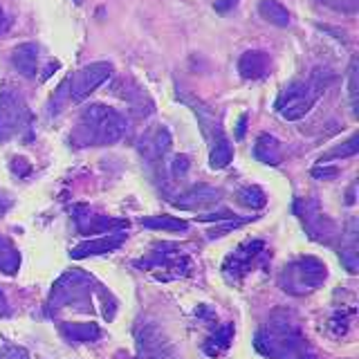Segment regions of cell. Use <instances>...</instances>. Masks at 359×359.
Listing matches in <instances>:
<instances>
[{
	"label": "cell",
	"mask_w": 359,
	"mask_h": 359,
	"mask_svg": "<svg viewBox=\"0 0 359 359\" xmlns=\"http://www.w3.org/2000/svg\"><path fill=\"white\" fill-rule=\"evenodd\" d=\"M245 121H247V117H241V123H238V137H243V135H245Z\"/></svg>",
	"instance_id": "39"
},
{
	"label": "cell",
	"mask_w": 359,
	"mask_h": 359,
	"mask_svg": "<svg viewBox=\"0 0 359 359\" xmlns=\"http://www.w3.org/2000/svg\"><path fill=\"white\" fill-rule=\"evenodd\" d=\"M341 263L346 265L348 272H357V231H355V220L351 222L346 233V245L341 247Z\"/></svg>",
	"instance_id": "24"
},
{
	"label": "cell",
	"mask_w": 359,
	"mask_h": 359,
	"mask_svg": "<svg viewBox=\"0 0 359 359\" xmlns=\"http://www.w3.org/2000/svg\"><path fill=\"white\" fill-rule=\"evenodd\" d=\"M72 218L79 233H108V231H123L128 229V220L110 218L104 213H95L86 205L72 207Z\"/></svg>",
	"instance_id": "12"
},
{
	"label": "cell",
	"mask_w": 359,
	"mask_h": 359,
	"mask_svg": "<svg viewBox=\"0 0 359 359\" xmlns=\"http://www.w3.org/2000/svg\"><path fill=\"white\" fill-rule=\"evenodd\" d=\"M11 205H14V198H11L9 194H5V191H0V218H3L5 213L11 209Z\"/></svg>",
	"instance_id": "33"
},
{
	"label": "cell",
	"mask_w": 359,
	"mask_h": 359,
	"mask_svg": "<svg viewBox=\"0 0 359 359\" xmlns=\"http://www.w3.org/2000/svg\"><path fill=\"white\" fill-rule=\"evenodd\" d=\"M168 149H171V133H168L164 126L151 128L140 140V153L149 162H160L162 157L168 153Z\"/></svg>",
	"instance_id": "15"
},
{
	"label": "cell",
	"mask_w": 359,
	"mask_h": 359,
	"mask_svg": "<svg viewBox=\"0 0 359 359\" xmlns=\"http://www.w3.org/2000/svg\"><path fill=\"white\" fill-rule=\"evenodd\" d=\"M267 245L263 241H247L238 250L231 252L222 263V276L227 283H241V280L252 272L256 265L265 263Z\"/></svg>",
	"instance_id": "8"
},
{
	"label": "cell",
	"mask_w": 359,
	"mask_h": 359,
	"mask_svg": "<svg viewBox=\"0 0 359 359\" xmlns=\"http://www.w3.org/2000/svg\"><path fill=\"white\" fill-rule=\"evenodd\" d=\"M323 7H330L339 14H355L359 7V0H319Z\"/></svg>",
	"instance_id": "29"
},
{
	"label": "cell",
	"mask_w": 359,
	"mask_h": 359,
	"mask_svg": "<svg viewBox=\"0 0 359 359\" xmlns=\"http://www.w3.org/2000/svg\"><path fill=\"white\" fill-rule=\"evenodd\" d=\"M11 63H14L16 70L22 74V76H36V70H39V48L34 43H22L14 50L11 54Z\"/></svg>",
	"instance_id": "16"
},
{
	"label": "cell",
	"mask_w": 359,
	"mask_h": 359,
	"mask_svg": "<svg viewBox=\"0 0 359 359\" xmlns=\"http://www.w3.org/2000/svg\"><path fill=\"white\" fill-rule=\"evenodd\" d=\"M101 290V285L95 283V278L79 272V269H70L65 272L56 283L52 285V292L48 297V314H59L61 310L72 308L76 312H90L93 308V297Z\"/></svg>",
	"instance_id": "3"
},
{
	"label": "cell",
	"mask_w": 359,
	"mask_h": 359,
	"mask_svg": "<svg viewBox=\"0 0 359 359\" xmlns=\"http://www.w3.org/2000/svg\"><path fill=\"white\" fill-rule=\"evenodd\" d=\"M135 267H140L142 272H151L157 280H173L191 274V258L180 245L164 243L155 247L149 256L135 261Z\"/></svg>",
	"instance_id": "6"
},
{
	"label": "cell",
	"mask_w": 359,
	"mask_h": 359,
	"mask_svg": "<svg viewBox=\"0 0 359 359\" xmlns=\"http://www.w3.org/2000/svg\"><path fill=\"white\" fill-rule=\"evenodd\" d=\"M171 171H173L175 177H182L189 171V157L187 155H177L173 160V164H171Z\"/></svg>",
	"instance_id": "31"
},
{
	"label": "cell",
	"mask_w": 359,
	"mask_h": 359,
	"mask_svg": "<svg viewBox=\"0 0 359 359\" xmlns=\"http://www.w3.org/2000/svg\"><path fill=\"white\" fill-rule=\"evenodd\" d=\"M287 359H319V357H317V353H314V351H310L308 346H303L299 353H294V355L287 357Z\"/></svg>",
	"instance_id": "35"
},
{
	"label": "cell",
	"mask_w": 359,
	"mask_h": 359,
	"mask_svg": "<svg viewBox=\"0 0 359 359\" xmlns=\"http://www.w3.org/2000/svg\"><path fill=\"white\" fill-rule=\"evenodd\" d=\"M325 276H328V267L319 258L301 256L283 267V272L278 276V285L292 297H306L323 285Z\"/></svg>",
	"instance_id": "5"
},
{
	"label": "cell",
	"mask_w": 359,
	"mask_h": 359,
	"mask_svg": "<svg viewBox=\"0 0 359 359\" xmlns=\"http://www.w3.org/2000/svg\"><path fill=\"white\" fill-rule=\"evenodd\" d=\"M3 22H5V14H3V9H0V29H3Z\"/></svg>",
	"instance_id": "40"
},
{
	"label": "cell",
	"mask_w": 359,
	"mask_h": 359,
	"mask_svg": "<svg viewBox=\"0 0 359 359\" xmlns=\"http://www.w3.org/2000/svg\"><path fill=\"white\" fill-rule=\"evenodd\" d=\"M7 314H9V303H7L5 292L0 290V317H7Z\"/></svg>",
	"instance_id": "38"
},
{
	"label": "cell",
	"mask_w": 359,
	"mask_h": 359,
	"mask_svg": "<svg viewBox=\"0 0 359 359\" xmlns=\"http://www.w3.org/2000/svg\"><path fill=\"white\" fill-rule=\"evenodd\" d=\"M231 339H233V323H222L220 328H216V332L205 341V353L209 357H218L220 353L227 351Z\"/></svg>",
	"instance_id": "20"
},
{
	"label": "cell",
	"mask_w": 359,
	"mask_h": 359,
	"mask_svg": "<svg viewBox=\"0 0 359 359\" xmlns=\"http://www.w3.org/2000/svg\"><path fill=\"white\" fill-rule=\"evenodd\" d=\"M180 97V95H177ZM184 101V104L189 106H194V112L200 117V123H202V133L207 135V137H211L213 142H216V135H218V140L222 137L220 135V128H218V117H216V112H213L211 108H207L205 104H200V101H194V99H189V97H180Z\"/></svg>",
	"instance_id": "19"
},
{
	"label": "cell",
	"mask_w": 359,
	"mask_h": 359,
	"mask_svg": "<svg viewBox=\"0 0 359 359\" xmlns=\"http://www.w3.org/2000/svg\"><path fill=\"white\" fill-rule=\"evenodd\" d=\"M0 359H29V355L20 346H3L0 348Z\"/></svg>",
	"instance_id": "30"
},
{
	"label": "cell",
	"mask_w": 359,
	"mask_h": 359,
	"mask_svg": "<svg viewBox=\"0 0 359 359\" xmlns=\"http://www.w3.org/2000/svg\"><path fill=\"white\" fill-rule=\"evenodd\" d=\"M126 135V119L115 108L93 104L83 108L79 123L72 133L76 146H108L119 142Z\"/></svg>",
	"instance_id": "2"
},
{
	"label": "cell",
	"mask_w": 359,
	"mask_h": 359,
	"mask_svg": "<svg viewBox=\"0 0 359 359\" xmlns=\"http://www.w3.org/2000/svg\"><path fill=\"white\" fill-rule=\"evenodd\" d=\"M357 151H359V137H357V135H353V137L346 142V146H339V149L330 151L325 157H321V162L332 160V157H351V155H355Z\"/></svg>",
	"instance_id": "28"
},
{
	"label": "cell",
	"mask_w": 359,
	"mask_h": 359,
	"mask_svg": "<svg viewBox=\"0 0 359 359\" xmlns=\"http://www.w3.org/2000/svg\"><path fill=\"white\" fill-rule=\"evenodd\" d=\"M258 11H261V16L272 22L276 27H287L290 25V11L276 3V0H261V5H258Z\"/></svg>",
	"instance_id": "23"
},
{
	"label": "cell",
	"mask_w": 359,
	"mask_h": 359,
	"mask_svg": "<svg viewBox=\"0 0 359 359\" xmlns=\"http://www.w3.org/2000/svg\"><path fill=\"white\" fill-rule=\"evenodd\" d=\"M220 202V191L207 187V184H200L196 189L187 191L184 196H180L177 200H173V207L182 209V211H205L209 207H216Z\"/></svg>",
	"instance_id": "14"
},
{
	"label": "cell",
	"mask_w": 359,
	"mask_h": 359,
	"mask_svg": "<svg viewBox=\"0 0 359 359\" xmlns=\"http://www.w3.org/2000/svg\"><path fill=\"white\" fill-rule=\"evenodd\" d=\"M236 3H238V0H216V11L224 14V11H229L231 7H236Z\"/></svg>",
	"instance_id": "36"
},
{
	"label": "cell",
	"mask_w": 359,
	"mask_h": 359,
	"mask_svg": "<svg viewBox=\"0 0 359 359\" xmlns=\"http://www.w3.org/2000/svg\"><path fill=\"white\" fill-rule=\"evenodd\" d=\"M312 175H317V177H334L337 168H314Z\"/></svg>",
	"instance_id": "37"
},
{
	"label": "cell",
	"mask_w": 359,
	"mask_h": 359,
	"mask_svg": "<svg viewBox=\"0 0 359 359\" xmlns=\"http://www.w3.org/2000/svg\"><path fill=\"white\" fill-rule=\"evenodd\" d=\"M269 70V56L265 52H258V50H252V52H245L238 61V72L243 79H263Z\"/></svg>",
	"instance_id": "17"
},
{
	"label": "cell",
	"mask_w": 359,
	"mask_h": 359,
	"mask_svg": "<svg viewBox=\"0 0 359 359\" xmlns=\"http://www.w3.org/2000/svg\"><path fill=\"white\" fill-rule=\"evenodd\" d=\"M123 243H126V231H110L106 236H101V238H93V241L76 245L70 252V256L76 258V261H81V258H88V256L110 254V252L119 250Z\"/></svg>",
	"instance_id": "13"
},
{
	"label": "cell",
	"mask_w": 359,
	"mask_h": 359,
	"mask_svg": "<svg viewBox=\"0 0 359 359\" xmlns=\"http://www.w3.org/2000/svg\"><path fill=\"white\" fill-rule=\"evenodd\" d=\"M233 157V151H231V144L220 137L213 142V149H211V155H209V166L211 168H224Z\"/></svg>",
	"instance_id": "26"
},
{
	"label": "cell",
	"mask_w": 359,
	"mask_h": 359,
	"mask_svg": "<svg viewBox=\"0 0 359 359\" xmlns=\"http://www.w3.org/2000/svg\"><path fill=\"white\" fill-rule=\"evenodd\" d=\"M112 74V65L106 61H97L90 63L86 67H81L79 72H74L67 81L61 86V95L67 97V101H83L86 97H90L99 86H104Z\"/></svg>",
	"instance_id": "9"
},
{
	"label": "cell",
	"mask_w": 359,
	"mask_h": 359,
	"mask_svg": "<svg viewBox=\"0 0 359 359\" xmlns=\"http://www.w3.org/2000/svg\"><path fill=\"white\" fill-rule=\"evenodd\" d=\"M332 74L328 70H317L312 72L308 81H292L287 83L276 99V112L287 121H297L301 117H306L312 110V106L317 104V99L325 90V86L330 83Z\"/></svg>",
	"instance_id": "4"
},
{
	"label": "cell",
	"mask_w": 359,
	"mask_h": 359,
	"mask_svg": "<svg viewBox=\"0 0 359 359\" xmlns=\"http://www.w3.org/2000/svg\"><path fill=\"white\" fill-rule=\"evenodd\" d=\"M59 330L70 344H90L101 339V328L97 323H61Z\"/></svg>",
	"instance_id": "18"
},
{
	"label": "cell",
	"mask_w": 359,
	"mask_h": 359,
	"mask_svg": "<svg viewBox=\"0 0 359 359\" xmlns=\"http://www.w3.org/2000/svg\"><path fill=\"white\" fill-rule=\"evenodd\" d=\"M142 224L149 229H162V231H187L189 224L180 218L173 216H151V218H142Z\"/></svg>",
	"instance_id": "25"
},
{
	"label": "cell",
	"mask_w": 359,
	"mask_h": 359,
	"mask_svg": "<svg viewBox=\"0 0 359 359\" xmlns=\"http://www.w3.org/2000/svg\"><path fill=\"white\" fill-rule=\"evenodd\" d=\"M294 213L303 222V227H306V231L312 241L330 245L337 236H339L337 233L334 220L321 209V205L314 198H297L294 200Z\"/></svg>",
	"instance_id": "7"
},
{
	"label": "cell",
	"mask_w": 359,
	"mask_h": 359,
	"mask_svg": "<svg viewBox=\"0 0 359 359\" xmlns=\"http://www.w3.org/2000/svg\"><path fill=\"white\" fill-rule=\"evenodd\" d=\"M236 198H238L243 207H250V209H263L267 205V198L258 187H243L238 194H236Z\"/></svg>",
	"instance_id": "27"
},
{
	"label": "cell",
	"mask_w": 359,
	"mask_h": 359,
	"mask_svg": "<svg viewBox=\"0 0 359 359\" xmlns=\"http://www.w3.org/2000/svg\"><path fill=\"white\" fill-rule=\"evenodd\" d=\"M137 351L142 359H171L173 346L166 339V334L153 323H140L135 330Z\"/></svg>",
	"instance_id": "11"
},
{
	"label": "cell",
	"mask_w": 359,
	"mask_h": 359,
	"mask_svg": "<svg viewBox=\"0 0 359 359\" xmlns=\"http://www.w3.org/2000/svg\"><path fill=\"white\" fill-rule=\"evenodd\" d=\"M254 155H256L258 162L276 166L280 162V146H278V142L272 137V135H261V137L256 140Z\"/></svg>",
	"instance_id": "21"
},
{
	"label": "cell",
	"mask_w": 359,
	"mask_h": 359,
	"mask_svg": "<svg viewBox=\"0 0 359 359\" xmlns=\"http://www.w3.org/2000/svg\"><path fill=\"white\" fill-rule=\"evenodd\" d=\"M29 108L16 90L0 93V144L29 128Z\"/></svg>",
	"instance_id": "10"
},
{
	"label": "cell",
	"mask_w": 359,
	"mask_h": 359,
	"mask_svg": "<svg viewBox=\"0 0 359 359\" xmlns=\"http://www.w3.org/2000/svg\"><path fill=\"white\" fill-rule=\"evenodd\" d=\"M351 101H353V106H357V72H355V63L351 65Z\"/></svg>",
	"instance_id": "34"
},
{
	"label": "cell",
	"mask_w": 359,
	"mask_h": 359,
	"mask_svg": "<svg viewBox=\"0 0 359 359\" xmlns=\"http://www.w3.org/2000/svg\"><path fill=\"white\" fill-rule=\"evenodd\" d=\"M11 171H14L18 177H25V175H29V164H27V160H22V157H14V162H11Z\"/></svg>",
	"instance_id": "32"
},
{
	"label": "cell",
	"mask_w": 359,
	"mask_h": 359,
	"mask_svg": "<svg viewBox=\"0 0 359 359\" xmlns=\"http://www.w3.org/2000/svg\"><path fill=\"white\" fill-rule=\"evenodd\" d=\"M20 267V254L9 238L0 236V274H16Z\"/></svg>",
	"instance_id": "22"
},
{
	"label": "cell",
	"mask_w": 359,
	"mask_h": 359,
	"mask_svg": "<svg viewBox=\"0 0 359 359\" xmlns=\"http://www.w3.org/2000/svg\"><path fill=\"white\" fill-rule=\"evenodd\" d=\"M256 351L269 359H287L299 353L306 339H303L299 319L290 310H274L269 319L261 325L254 339Z\"/></svg>",
	"instance_id": "1"
}]
</instances>
